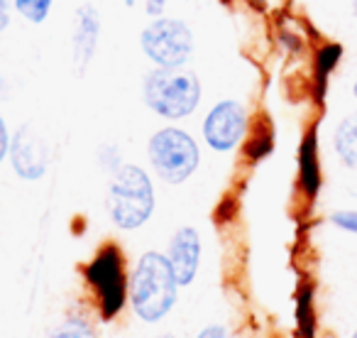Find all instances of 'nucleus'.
<instances>
[{
	"mask_svg": "<svg viewBox=\"0 0 357 338\" xmlns=\"http://www.w3.org/2000/svg\"><path fill=\"white\" fill-rule=\"evenodd\" d=\"M162 338H174V336H162Z\"/></svg>",
	"mask_w": 357,
	"mask_h": 338,
	"instance_id": "22",
	"label": "nucleus"
},
{
	"mask_svg": "<svg viewBox=\"0 0 357 338\" xmlns=\"http://www.w3.org/2000/svg\"><path fill=\"white\" fill-rule=\"evenodd\" d=\"M199 338H230V333L225 326H208L199 333Z\"/></svg>",
	"mask_w": 357,
	"mask_h": 338,
	"instance_id": "17",
	"label": "nucleus"
},
{
	"mask_svg": "<svg viewBox=\"0 0 357 338\" xmlns=\"http://www.w3.org/2000/svg\"><path fill=\"white\" fill-rule=\"evenodd\" d=\"M8 149H10V138H8V128H6V120L0 115V162L6 159Z\"/></svg>",
	"mask_w": 357,
	"mask_h": 338,
	"instance_id": "16",
	"label": "nucleus"
},
{
	"mask_svg": "<svg viewBox=\"0 0 357 338\" xmlns=\"http://www.w3.org/2000/svg\"><path fill=\"white\" fill-rule=\"evenodd\" d=\"M164 6H167V0H147V13L154 17H159L164 10Z\"/></svg>",
	"mask_w": 357,
	"mask_h": 338,
	"instance_id": "19",
	"label": "nucleus"
},
{
	"mask_svg": "<svg viewBox=\"0 0 357 338\" xmlns=\"http://www.w3.org/2000/svg\"><path fill=\"white\" fill-rule=\"evenodd\" d=\"M335 152L345 167H357V113L340 120L335 130Z\"/></svg>",
	"mask_w": 357,
	"mask_h": 338,
	"instance_id": "11",
	"label": "nucleus"
},
{
	"mask_svg": "<svg viewBox=\"0 0 357 338\" xmlns=\"http://www.w3.org/2000/svg\"><path fill=\"white\" fill-rule=\"evenodd\" d=\"M47 338H96V331L84 318H66V321L56 323L47 333Z\"/></svg>",
	"mask_w": 357,
	"mask_h": 338,
	"instance_id": "12",
	"label": "nucleus"
},
{
	"mask_svg": "<svg viewBox=\"0 0 357 338\" xmlns=\"http://www.w3.org/2000/svg\"><path fill=\"white\" fill-rule=\"evenodd\" d=\"M135 314L144 321H159L176 302V277L169 260L159 253H144L130 282Z\"/></svg>",
	"mask_w": 357,
	"mask_h": 338,
	"instance_id": "1",
	"label": "nucleus"
},
{
	"mask_svg": "<svg viewBox=\"0 0 357 338\" xmlns=\"http://www.w3.org/2000/svg\"><path fill=\"white\" fill-rule=\"evenodd\" d=\"M352 13H355V17H357V0H352Z\"/></svg>",
	"mask_w": 357,
	"mask_h": 338,
	"instance_id": "20",
	"label": "nucleus"
},
{
	"mask_svg": "<svg viewBox=\"0 0 357 338\" xmlns=\"http://www.w3.org/2000/svg\"><path fill=\"white\" fill-rule=\"evenodd\" d=\"M248 130V113L238 101H220L204 123V138L218 152H228L243 140Z\"/></svg>",
	"mask_w": 357,
	"mask_h": 338,
	"instance_id": "7",
	"label": "nucleus"
},
{
	"mask_svg": "<svg viewBox=\"0 0 357 338\" xmlns=\"http://www.w3.org/2000/svg\"><path fill=\"white\" fill-rule=\"evenodd\" d=\"M352 91H355V98H357V76H355V86H352Z\"/></svg>",
	"mask_w": 357,
	"mask_h": 338,
	"instance_id": "21",
	"label": "nucleus"
},
{
	"mask_svg": "<svg viewBox=\"0 0 357 338\" xmlns=\"http://www.w3.org/2000/svg\"><path fill=\"white\" fill-rule=\"evenodd\" d=\"M152 209L154 191L144 169L135 167V164L120 167L108 191V211L113 223L123 230L139 228L152 216Z\"/></svg>",
	"mask_w": 357,
	"mask_h": 338,
	"instance_id": "3",
	"label": "nucleus"
},
{
	"mask_svg": "<svg viewBox=\"0 0 357 338\" xmlns=\"http://www.w3.org/2000/svg\"><path fill=\"white\" fill-rule=\"evenodd\" d=\"M10 154H13V167L22 179H40L47 172V142L32 125H22L17 128L15 138L10 142Z\"/></svg>",
	"mask_w": 357,
	"mask_h": 338,
	"instance_id": "8",
	"label": "nucleus"
},
{
	"mask_svg": "<svg viewBox=\"0 0 357 338\" xmlns=\"http://www.w3.org/2000/svg\"><path fill=\"white\" fill-rule=\"evenodd\" d=\"M147 152L159 179L169 182V184H181L189 179L201 159L199 145L194 142V138L178 128H164L154 133Z\"/></svg>",
	"mask_w": 357,
	"mask_h": 338,
	"instance_id": "4",
	"label": "nucleus"
},
{
	"mask_svg": "<svg viewBox=\"0 0 357 338\" xmlns=\"http://www.w3.org/2000/svg\"><path fill=\"white\" fill-rule=\"evenodd\" d=\"M169 265L174 270L176 284H189L196 277L201 263V238L194 228H178L169 245Z\"/></svg>",
	"mask_w": 357,
	"mask_h": 338,
	"instance_id": "10",
	"label": "nucleus"
},
{
	"mask_svg": "<svg viewBox=\"0 0 357 338\" xmlns=\"http://www.w3.org/2000/svg\"><path fill=\"white\" fill-rule=\"evenodd\" d=\"M8 22H10V3H8V0H0V32L6 30Z\"/></svg>",
	"mask_w": 357,
	"mask_h": 338,
	"instance_id": "18",
	"label": "nucleus"
},
{
	"mask_svg": "<svg viewBox=\"0 0 357 338\" xmlns=\"http://www.w3.org/2000/svg\"><path fill=\"white\" fill-rule=\"evenodd\" d=\"M333 223L340 226L342 230L357 233V211H337V214L333 216Z\"/></svg>",
	"mask_w": 357,
	"mask_h": 338,
	"instance_id": "15",
	"label": "nucleus"
},
{
	"mask_svg": "<svg viewBox=\"0 0 357 338\" xmlns=\"http://www.w3.org/2000/svg\"><path fill=\"white\" fill-rule=\"evenodd\" d=\"M89 279L100 294V309L103 316L110 318L123 309L125 304V274H123V255L118 248H105L93 265L89 267Z\"/></svg>",
	"mask_w": 357,
	"mask_h": 338,
	"instance_id": "6",
	"label": "nucleus"
},
{
	"mask_svg": "<svg viewBox=\"0 0 357 338\" xmlns=\"http://www.w3.org/2000/svg\"><path fill=\"white\" fill-rule=\"evenodd\" d=\"M100 37V15L96 10V6L84 3L76 10V22H74V71L76 76H84L89 69L91 59L96 54Z\"/></svg>",
	"mask_w": 357,
	"mask_h": 338,
	"instance_id": "9",
	"label": "nucleus"
},
{
	"mask_svg": "<svg viewBox=\"0 0 357 338\" xmlns=\"http://www.w3.org/2000/svg\"><path fill=\"white\" fill-rule=\"evenodd\" d=\"M142 96L154 113L178 120L196 110L201 101V81L181 66H157L144 76Z\"/></svg>",
	"mask_w": 357,
	"mask_h": 338,
	"instance_id": "2",
	"label": "nucleus"
},
{
	"mask_svg": "<svg viewBox=\"0 0 357 338\" xmlns=\"http://www.w3.org/2000/svg\"><path fill=\"white\" fill-rule=\"evenodd\" d=\"M301 179L306 184V189L316 191L318 189V162H316V149H313V140H308L303 145V152H301Z\"/></svg>",
	"mask_w": 357,
	"mask_h": 338,
	"instance_id": "14",
	"label": "nucleus"
},
{
	"mask_svg": "<svg viewBox=\"0 0 357 338\" xmlns=\"http://www.w3.org/2000/svg\"><path fill=\"white\" fill-rule=\"evenodd\" d=\"M139 45L157 66H184L194 50V35L186 22L157 17L142 30Z\"/></svg>",
	"mask_w": 357,
	"mask_h": 338,
	"instance_id": "5",
	"label": "nucleus"
},
{
	"mask_svg": "<svg viewBox=\"0 0 357 338\" xmlns=\"http://www.w3.org/2000/svg\"><path fill=\"white\" fill-rule=\"evenodd\" d=\"M15 8L25 20H30L32 25H42L50 17L52 0H15Z\"/></svg>",
	"mask_w": 357,
	"mask_h": 338,
	"instance_id": "13",
	"label": "nucleus"
},
{
	"mask_svg": "<svg viewBox=\"0 0 357 338\" xmlns=\"http://www.w3.org/2000/svg\"><path fill=\"white\" fill-rule=\"evenodd\" d=\"M352 338H357V331H355V336H352Z\"/></svg>",
	"mask_w": 357,
	"mask_h": 338,
	"instance_id": "23",
	"label": "nucleus"
}]
</instances>
